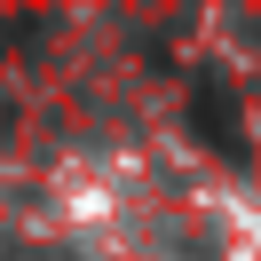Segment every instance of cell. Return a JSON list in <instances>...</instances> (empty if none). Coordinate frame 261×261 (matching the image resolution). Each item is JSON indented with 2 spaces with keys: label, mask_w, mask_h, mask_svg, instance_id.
<instances>
[{
  "label": "cell",
  "mask_w": 261,
  "mask_h": 261,
  "mask_svg": "<svg viewBox=\"0 0 261 261\" xmlns=\"http://www.w3.org/2000/svg\"><path fill=\"white\" fill-rule=\"evenodd\" d=\"M190 127H198V143H214L229 166H245V135H238V95H229V80H198L190 87Z\"/></svg>",
  "instance_id": "cell-1"
}]
</instances>
